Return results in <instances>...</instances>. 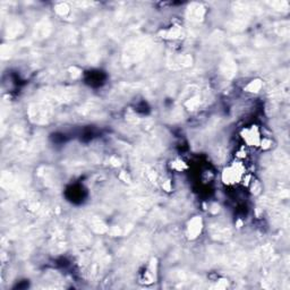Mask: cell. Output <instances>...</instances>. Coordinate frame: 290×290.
Returning a JSON list of instances; mask_svg holds the SVG:
<instances>
[{
    "label": "cell",
    "mask_w": 290,
    "mask_h": 290,
    "mask_svg": "<svg viewBox=\"0 0 290 290\" xmlns=\"http://www.w3.org/2000/svg\"><path fill=\"white\" fill-rule=\"evenodd\" d=\"M244 172L245 170L243 168V166H241V163H235V165L231 166L230 168H227L224 170L222 175L224 183L229 184V185H231V184L239 183L240 179L243 178Z\"/></svg>",
    "instance_id": "obj_1"
},
{
    "label": "cell",
    "mask_w": 290,
    "mask_h": 290,
    "mask_svg": "<svg viewBox=\"0 0 290 290\" xmlns=\"http://www.w3.org/2000/svg\"><path fill=\"white\" fill-rule=\"evenodd\" d=\"M243 138L250 146H258L261 143L260 134H258L257 129L254 127L245 129L243 133Z\"/></svg>",
    "instance_id": "obj_2"
}]
</instances>
